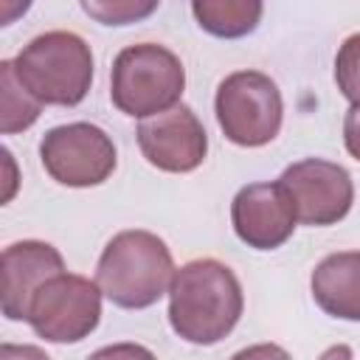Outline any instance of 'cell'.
I'll list each match as a JSON object with an SVG mask.
<instances>
[{"label":"cell","mask_w":360,"mask_h":360,"mask_svg":"<svg viewBox=\"0 0 360 360\" xmlns=\"http://www.w3.org/2000/svg\"><path fill=\"white\" fill-rule=\"evenodd\" d=\"M3 163H6V169H8V191H6V197H3V202H8L11 194H14V186H17V177H14V160H11V152H8V149H3Z\"/></svg>","instance_id":"obj_22"},{"label":"cell","mask_w":360,"mask_h":360,"mask_svg":"<svg viewBox=\"0 0 360 360\" xmlns=\"http://www.w3.org/2000/svg\"><path fill=\"white\" fill-rule=\"evenodd\" d=\"M42 112V101H37L28 87L17 79L14 62L3 59L0 62V132L14 135L28 129Z\"/></svg>","instance_id":"obj_14"},{"label":"cell","mask_w":360,"mask_h":360,"mask_svg":"<svg viewBox=\"0 0 360 360\" xmlns=\"http://www.w3.org/2000/svg\"><path fill=\"white\" fill-rule=\"evenodd\" d=\"M231 360H292V357L287 354V349H281L276 343H256V346L239 349Z\"/></svg>","instance_id":"obj_19"},{"label":"cell","mask_w":360,"mask_h":360,"mask_svg":"<svg viewBox=\"0 0 360 360\" xmlns=\"http://www.w3.org/2000/svg\"><path fill=\"white\" fill-rule=\"evenodd\" d=\"M231 222L236 236L256 250L281 248L298 222L290 191L276 183H250L236 191L231 202Z\"/></svg>","instance_id":"obj_10"},{"label":"cell","mask_w":360,"mask_h":360,"mask_svg":"<svg viewBox=\"0 0 360 360\" xmlns=\"http://www.w3.org/2000/svg\"><path fill=\"white\" fill-rule=\"evenodd\" d=\"M343 143L354 160H360V104H352L343 118Z\"/></svg>","instance_id":"obj_18"},{"label":"cell","mask_w":360,"mask_h":360,"mask_svg":"<svg viewBox=\"0 0 360 360\" xmlns=\"http://www.w3.org/2000/svg\"><path fill=\"white\" fill-rule=\"evenodd\" d=\"M242 309V284L228 264L194 259L177 267L169 287V323L183 340L194 346L219 343L239 323Z\"/></svg>","instance_id":"obj_1"},{"label":"cell","mask_w":360,"mask_h":360,"mask_svg":"<svg viewBox=\"0 0 360 360\" xmlns=\"http://www.w3.org/2000/svg\"><path fill=\"white\" fill-rule=\"evenodd\" d=\"M335 82L352 104H360V34L343 39L335 56Z\"/></svg>","instance_id":"obj_15"},{"label":"cell","mask_w":360,"mask_h":360,"mask_svg":"<svg viewBox=\"0 0 360 360\" xmlns=\"http://www.w3.org/2000/svg\"><path fill=\"white\" fill-rule=\"evenodd\" d=\"M101 321V290L96 281L59 273L48 278L28 307L31 329L48 343H79Z\"/></svg>","instance_id":"obj_6"},{"label":"cell","mask_w":360,"mask_h":360,"mask_svg":"<svg viewBox=\"0 0 360 360\" xmlns=\"http://www.w3.org/2000/svg\"><path fill=\"white\" fill-rule=\"evenodd\" d=\"M0 360H51V357L39 346H31V343H3Z\"/></svg>","instance_id":"obj_20"},{"label":"cell","mask_w":360,"mask_h":360,"mask_svg":"<svg viewBox=\"0 0 360 360\" xmlns=\"http://www.w3.org/2000/svg\"><path fill=\"white\" fill-rule=\"evenodd\" d=\"M309 290L326 315L360 321V250H340L321 259L312 270Z\"/></svg>","instance_id":"obj_12"},{"label":"cell","mask_w":360,"mask_h":360,"mask_svg":"<svg viewBox=\"0 0 360 360\" xmlns=\"http://www.w3.org/2000/svg\"><path fill=\"white\" fill-rule=\"evenodd\" d=\"M82 8L104 25H127L158 8V3H82Z\"/></svg>","instance_id":"obj_16"},{"label":"cell","mask_w":360,"mask_h":360,"mask_svg":"<svg viewBox=\"0 0 360 360\" xmlns=\"http://www.w3.org/2000/svg\"><path fill=\"white\" fill-rule=\"evenodd\" d=\"M138 146L143 158L172 174L194 172L208 155V135L191 107L177 104L138 124Z\"/></svg>","instance_id":"obj_9"},{"label":"cell","mask_w":360,"mask_h":360,"mask_svg":"<svg viewBox=\"0 0 360 360\" xmlns=\"http://www.w3.org/2000/svg\"><path fill=\"white\" fill-rule=\"evenodd\" d=\"M278 180L290 191L298 222L304 225H335L352 211L354 183L340 163L323 158H304L298 163H290Z\"/></svg>","instance_id":"obj_8"},{"label":"cell","mask_w":360,"mask_h":360,"mask_svg":"<svg viewBox=\"0 0 360 360\" xmlns=\"http://www.w3.org/2000/svg\"><path fill=\"white\" fill-rule=\"evenodd\" d=\"M87 360H158V357L141 343H112L93 352Z\"/></svg>","instance_id":"obj_17"},{"label":"cell","mask_w":360,"mask_h":360,"mask_svg":"<svg viewBox=\"0 0 360 360\" xmlns=\"http://www.w3.org/2000/svg\"><path fill=\"white\" fill-rule=\"evenodd\" d=\"M217 124L225 138L236 146H264L270 143L284 118V101L278 84L262 70H233L228 73L214 96Z\"/></svg>","instance_id":"obj_5"},{"label":"cell","mask_w":360,"mask_h":360,"mask_svg":"<svg viewBox=\"0 0 360 360\" xmlns=\"http://www.w3.org/2000/svg\"><path fill=\"white\" fill-rule=\"evenodd\" d=\"M177 267L166 242L152 231L115 233L96 264V284L104 298L124 309H146L158 304L174 278Z\"/></svg>","instance_id":"obj_2"},{"label":"cell","mask_w":360,"mask_h":360,"mask_svg":"<svg viewBox=\"0 0 360 360\" xmlns=\"http://www.w3.org/2000/svg\"><path fill=\"white\" fill-rule=\"evenodd\" d=\"M65 273L62 253L39 239H22L3 248L0 256V309L8 321H28V307L37 290Z\"/></svg>","instance_id":"obj_11"},{"label":"cell","mask_w":360,"mask_h":360,"mask_svg":"<svg viewBox=\"0 0 360 360\" xmlns=\"http://www.w3.org/2000/svg\"><path fill=\"white\" fill-rule=\"evenodd\" d=\"M17 79L42 104L76 107L93 84L90 45L73 31H45L11 59Z\"/></svg>","instance_id":"obj_3"},{"label":"cell","mask_w":360,"mask_h":360,"mask_svg":"<svg viewBox=\"0 0 360 360\" xmlns=\"http://www.w3.org/2000/svg\"><path fill=\"white\" fill-rule=\"evenodd\" d=\"M262 11L264 6L259 0H197L191 3V14L197 25L225 39L250 34L259 25Z\"/></svg>","instance_id":"obj_13"},{"label":"cell","mask_w":360,"mask_h":360,"mask_svg":"<svg viewBox=\"0 0 360 360\" xmlns=\"http://www.w3.org/2000/svg\"><path fill=\"white\" fill-rule=\"evenodd\" d=\"M186 68L174 51L158 42L127 45L110 70V98L132 118H152L180 104Z\"/></svg>","instance_id":"obj_4"},{"label":"cell","mask_w":360,"mask_h":360,"mask_svg":"<svg viewBox=\"0 0 360 360\" xmlns=\"http://www.w3.org/2000/svg\"><path fill=\"white\" fill-rule=\"evenodd\" d=\"M318 360H352V349L346 343H338V346H329Z\"/></svg>","instance_id":"obj_21"},{"label":"cell","mask_w":360,"mask_h":360,"mask_svg":"<svg viewBox=\"0 0 360 360\" xmlns=\"http://www.w3.org/2000/svg\"><path fill=\"white\" fill-rule=\"evenodd\" d=\"M39 160L45 172L70 188L101 186L118 163L112 138L87 121L53 127L39 141Z\"/></svg>","instance_id":"obj_7"}]
</instances>
